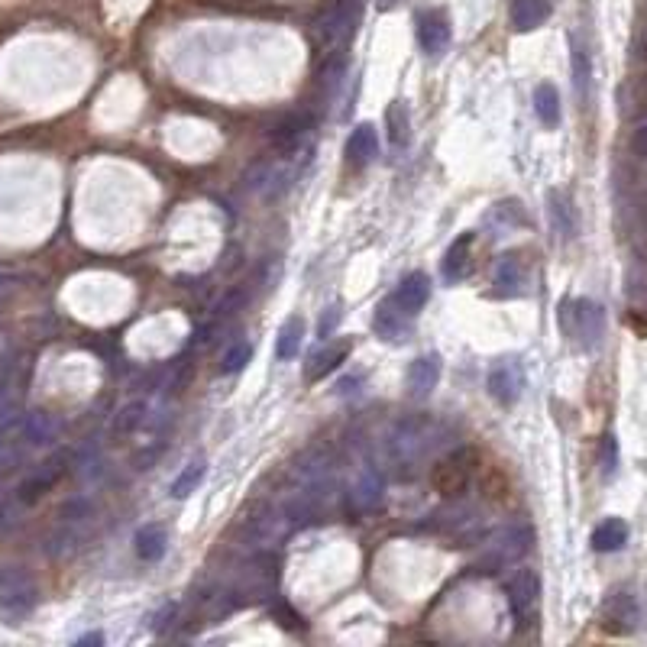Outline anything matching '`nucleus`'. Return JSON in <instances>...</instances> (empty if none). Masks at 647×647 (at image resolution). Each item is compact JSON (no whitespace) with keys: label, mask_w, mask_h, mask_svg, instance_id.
Returning a JSON list of instances; mask_svg holds the SVG:
<instances>
[{"label":"nucleus","mask_w":647,"mask_h":647,"mask_svg":"<svg viewBox=\"0 0 647 647\" xmlns=\"http://www.w3.org/2000/svg\"><path fill=\"white\" fill-rule=\"evenodd\" d=\"M444 437H447L444 424H437L428 415H411L392 424L389 437H385V450H389V460L392 466H398V473H415L444 444Z\"/></svg>","instance_id":"obj_1"},{"label":"nucleus","mask_w":647,"mask_h":647,"mask_svg":"<svg viewBox=\"0 0 647 647\" xmlns=\"http://www.w3.org/2000/svg\"><path fill=\"white\" fill-rule=\"evenodd\" d=\"M279 586V557L275 550H253V557L243 563L237 580H233L230 593L237 602H266L275 596Z\"/></svg>","instance_id":"obj_2"},{"label":"nucleus","mask_w":647,"mask_h":647,"mask_svg":"<svg viewBox=\"0 0 647 647\" xmlns=\"http://www.w3.org/2000/svg\"><path fill=\"white\" fill-rule=\"evenodd\" d=\"M356 20H360V0H330L318 23H314V43L321 46L324 55L340 52L356 33Z\"/></svg>","instance_id":"obj_3"},{"label":"nucleus","mask_w":647,"mask_h":647,"mask_svg":"<svg viewBox=\"0 0 647 647\" xmlns=\"http://www.w3.org/2000/svg\"><path fill=\"white\" fill-rule=\"evenodd\" d=\"M534 544V528L528 521H512V525H502L499 531L489 534L486 541V554L479 567H486V573L505 570L508 563H518L521 557L528 554Z\"/></svg>","instance_id":"obj_4"},{"label":"nucleus","mask_w":647,"mask_h":647,"mask_svg":"<svg viewBox=\"0 0 647 647\" xmlns=\"http://www.w3.org/2000/svg\"><path fill=\"white\" fill-rule=\"evenodd\" d=\"M476 466H479V453L473 447L450 450L447 457H440L431 466V486H434V492H440L444 499H460V495L470 489V483H473Z\"/></svg>","instance_id":"obj_5"},{"label":"nucleus","mask_w":647,"mask_h":647,"mask_svg":"<svg viewBox=\"0 0 647 647\" xmlns=\"http://www.w3.org/2000/svg\"><path fill=\"white\" fill-rule=\"evenodd\" d=\"M560 327H563V334L580 340L583 347H596L602 330H605V314L596 301L567 298L560 305Z\"/></svg>","instance_id":"obj_6"},{"label":"nucleus","mask_w":647,"mask_h":647,"mask_svg":"<svg viewBox=\"0 0 647 647\" xmlns=\"http://www.w3.org/2000/svg\"><path fill=\"white\" fill-rule=\"evenodd\" d=\"M508 609H512L518 628L531 625V618L538 615V596H541V580L534 570H515L505 583Z\"/></svg>","instance_id":"obj_7"},{"label":"nucleus","mask_w":647,"mask_h":647,"mask_svg":"<svg viewBox=\"0 0 647 647\" xmlns=\"http://www.w3.org/2000/svg\"><path fill=\"white\" fill-rule=\"evenodd\" d=\"M0 605L10 615H26L36 605V583L23 567H0Z\"/></svg>","instance_id":"obj_8"},{"label":"nucleus","mask_w":647,"mask_h":647,"mask_svg":"<svg viewBox=\"0 0 647 647\" xmlns=\"http://www.w3.org/2000/svg\"><path fill=\"white\" fill-rule=\"evenodd\" d=\"M638 618H641V605H638L635 593H628V589H615L602 605V622L609 631H615V635H628V631H635Z\"/></svg>","instance_id":"obj_9"},{"label":"nucleus","mask_w":647,"mask_h":647,"mask_svg":"<svg viewBox=\"0 0 647 647\" xmlns=\"http://www.w3.org/2000/svg\"><path fill=\"white\" fill-rule=\"evenodd\" d=\"M486 385H489V395L499 405H515L521 389H525V373H521V366L515 360H505V363H499L492 369Z\"/></svg>","instance_id":"obj_10"},{"label":"nucleus","mask_w":647,"mask_h":647,"mask_svg":"<svg viewBox=\"0 0 647 647\" xmlns=\"http://www.w3.org/2000/svg\"><path fill=\"white\" fill-rule=\"evenodd\" d=\"M65 466H68V457H65V453H59V457H52L49 463L39 466L36 473L26 476L23 483H20V489H17V492H20V502L30 505V502H36V499H43V495L62 479Z\"/></svg>","instance_id":"obj_11"},{"label":"nucleus","mask_w":647,"mask_h":647,"mask_svg":"<svg viewBox=\"0 0 647 647\" xmlns=\"http://www.w3.org/2000/svg\"><path fill=\"white\" fill-rule=\"evenodd\" d=\"M20 421H23V415L13 408L7 385H0V466L17 457V437H23Z\"/></svg>","instance_id":"obj_12"},{"label":"nucleus","mask_w":647,"mask_h":647,"mask_svg":"<svg viewBox=\"0 0 647 647\" xmlns=\"http://www.w3.org/2000/svg\"><path fill=\"white\" fill-rule=\"evenodd\" d=\"M20 434L30 447H49L59 440L62 434V421L52 415V411H30V415H23L20 421Z\"/></svg>","instance_id":"obj_13"},{"label":"nucleus","mask_w":647,"mask_h":647,"mask_svg":"<svg viewBox=\"0 0 647 647\" xmlns=\"http://www.w3.org/2000/svg\"><path fill=\"white\" fill-rule=\"evenodd\" d=\"M350 350H353L350 340H330V343H324L318 353H311V360L305 366V379L308 382H321L327 373H334L340 363H347Z\"/></svg>","instance_id":"obj_14"},{"label":"nucleus","mask_w":647,"mask_h":647,"mask_svg":"<svg viewBox=\"0 0 647 647\" xmlns=\"http://www.w3.org/2000/svg\"><path fill=\"white\" fill-rule=\"evenodd\" d=\"M418 43L428 55H440L450 46V23L440 10H428L418 17Z\"/></svg>","instance_id":"obj_15"},{"label":"nucleus","mask_w":647,"mask_h":647,"mask_svg":"<svg viewBox=\"0 0 647 647\" xmlns=\"http://www.w3.org/2000/svg\"><path fill=\"white\" fill-rule=\"evenodd\" d=\"M373 327H376V334L385 337V340H402V337L408 334V327H411V314L389 295V298H385L382 305L376 308Z\"/></svg>","instance_id":"obj_16"},{"label":"nucleus","mask_w":647,"mask_h":647,"mask_svg":"<svg viewBox=\"0 0 647 647\" xmlns=\"http://www.w3.org/2000/svg\"><path fill=\"white\" fill-rule=\"evenodd\" d=\"M382 476L376 470H366L360 473V479L353 483L350 489V508L356 515H369V512H376V508L382 505Z\"/></svg>","instance_id":"obj_17"},{"label":"nucleus","mask_w":647,"mask_h":647,"mask_svg":"<svg viewBox=\"0 0 647 647\" xmlns=\"http://www.w3.org/2000/svg\"><path fill=\"white\" fill-rule=\"evenodd\" d=\"M246 185H250L253 191H259V195H282L285 185H288V172H285V165L282 162H275V159H266V162H259L250 169V175H246Z\"/></svg>","instance_id":"obj_18"},{"label":"nucleus","mask_w":647,"mask_h":647,"mask_svg":"<svg viewBox=\"0 0 647 647\" xmlns=\"http://www.w3.org/2000/svg\"><path fill=\"white\" fill-rule=\"evenodd\" d=\"M311 114H292V117H285L279 127L272 130V146L279 149V153H295V149L301 146L311 136Z\"/></svg>","instance_id":"obj_19"},{"label":"nucleus","mask_w":647,"mask_h":647,"mask_svg":"<svg viewBox=\"0 0 647 647\" xmlns=\"http://www.w3.org/2000/svg\"><path fill=\"white\" fill-rule=\"evenodd\" d=\"M440 382V356H418L408 366V389L415 398H428Z\"/></svg>","instance_id":"obj_20"},{"label":"nucleus","mask_w":647,"mask_h":647,"mask_svg":"<svg viewBox=\"0 0 647 647\" xmlns=\"http://www.w3.org/2000/svg\"><path fill=\"white\" fill-rule=\"evenodd\" d=\"M392 298L411 314V318H415V314L428 305V298H431V279L424 272H411L402 279V285H398V292Z\"/></svg>","instance_id":"obj_21"},{"label":"nucleus","mask_w":647,"mask_h":647,"mask_svg":"<svg viewBox=\"0 0 647 647\" xmlns=\"http://www.w3.org/2000/svg\"><path fill=\"white\" fill-rule=\"evenodd\" d=\"M376 156H379V133L373 123H360L347 140V159L356 169H363V165H369Z\"/></svg>","instance_id":"obj_22"},{"label":"nucleus","mask_w":647,"mask_h":647,"mask_svg":"<svg viewBox=\"0 0 647 647\" xmlns=\"http://www.w3.org/2000/svg\"><path fill=\"white\" fill-rule=\"evenodd\" d=\"M550 17V0H512V26L518 33H531Z\"/></svg>","instance_id":"obj_23"},{"label":"nucleus","mask_w":647,"mask_h":647,"mask_svg":"<svg viewBox=\"0 0 647 647\" xmlns=\"http://www.w3.org/2000/svg\"><path fill=\"white\" fill-rule=\"evenodd\" d=\"M625 544H628V525L622 518H605L593 531V550H599V554H612V550H622Z\"/></svg>","instance_id":"obj_24"},{"label":"nucleus","mask_w":647,"mask_h":647,"mask_svg":"<svg viewBox=\"0 0 647 647\" xmlns=\"http://www.w3.org/2000/svg\"><path fill=\"white\" fill-rule=\"evenodd\" d=\"M165 547H169V534H165L162 525H146L140 534H136V554L146 563H156L165 557Z\"/></svg>","instance_id":"obj_25"},{"label":"nucleus","mask_w":647,"mask_h":647,"mask_svg":"<svg viewBox=\"0 0 647 647\" xmlns=\"http://www.w3.org/2000/svg\"><path fill=\"white\" fill-rule=\"evenodd\" d=\"M301 340H305V324H301V318H288L279 337H275V356L279 360H295L301 353Z\"/></svg>","instance_id":"obj_26"},{"label":"nucleus","mask_w":647,"mask_h":647,"mask_svg":"<svg viewBox=\"0 0 647 647\" xmlns=\"http://www.w3.org/2000/svg\"><path fill=\"white\" fill-rule=\"evenodd\" d=\"M385 127H389V140L395 149L408 146L411 136V117H408V104L405 101H392L389 110H385Z\"/></svg>","instance_id":"obj_27"},{"label":"nucleus","mask_w":647,"mask_h":647,"mask_svg":"<svg viewBox=\"0 0 647 647\" xmlns=\"http://www.w3.org/2000/svg\"><path fill=\"white\" fill-rule=\"evenodd\" d=\"M521 282H525V263H521L518 253H508L502 256L499 263H495V285L502 288V292H518Z\"/></svg>","instance_id":"obj_28"},{"label":"nucleus","mask_w":647,"mask_h":647,"mask_svg":"<svg viewBox=\"0 0 647 647\" xmlns=\"http://www.w3.org/2000/svg\"><path fill=\"white\" fill-rule=\"evenodd\" d=\"M534 114L541 117L544 127H557L560 123V94L554 85H538L534 88Z\"/></svg>","instance_id":"obj_29"},{"label":"nucleus","mask_w":647,"mask_h":647,"mask_svg":"<svg viewBox=\"0 0 647 647\" xmlns=\"http://www.w3.org/2000/svg\"><path fill=\"white\" fill-rule=\"evenodd\" d=\"M550 220H554V230L560 233V237H573L576 233L573 204L567 195H560V191H550Z\"/></svg>","instance_id":"obj_30"},{"label":"nucleus","mask_w":647,"mask_h":647,"mask_svg":"<svg viewBox=\"0 0 647 647\" xmlns=\"http://www.w3.org/2000/svg\"><path fill=\"white\" fill-rule=\"evenodd\" d=\"M589 78H593V62H589V52L580 39H573V88L576 98L586 101L589 94Z\"/></svg>","instance_id":"obj_31"},{"label":"nucleus","mask_w":647,"mask_h":647,"mask_svg":"<svg viewBox=\"0 0 647 647\" xmlns=\"http://www.w3.org/2000/svg\"><path fill=\"white\" fill-rule=\"evenodd\" d=\"M146 421H149L146 402H130L127 408H120V415L114 421V431L117 434H136L140 428H146Z\"/></svg>","instance_id":"obj_32"},{"label":"nucleus","mask_w":647,"mask_h":647,"mask_svg":"<svg viewBox=\"0 0 647 647\" xmlns=\"http://www.w3.org/2000/svg\"><path fill=\"white\" fill-rule=\"evenodd\" d=\"M253 360V347L246 340H237V343H230V347L224 350V356H220V373H240V369H246V363Z\"/></svg>","instance_id":"obj_33"},{"label":"nucleus","mask_w":647,"mask_h":647,"mask_svg":"<svg viewBox=\"0 0 647 647\" xmlns=\"http://www.w3.org/2000/svg\"><path fill=\"white\" fill-rule=\"evenodd\" d=\"M201 479H204V460L188 463L185 470L178 473L175 483H172V495H175V499H185V495H191V492L201 486Z\"/></svg>","instance_id":"obj_34"},{"label":"nucleus","mask_w":647,"mask_h":647,"mask_svg":"<svg viewBox=\"0 0 647 647\" xmlns=\"http://www.w3.org/2000/svg\"><path fill=\"white\" fill-rule=\"evenodd\" d=\"M473 237H463L460 243H453L450 246V253L444 259V275L453 282V279H463L466 275V246H470Z\"/></svg>","instance_id":"obj_35"},{"label":"nucleus","mask_w":647,"mask_h":647,"mask_svg":"<svg viewBox=\"0 0 647 647\" xmlns=\"http://www.w3.org/2000/svg\"><path fill=\"white\" fill-rule=\"evenodd\" d=\"M243 305H246V288H243V285H233L230 292L217 301L214 311H217V318H230V314H237Z\"/></svg>","instance_id":"obj_36"},{"label":"nucleus","mask_w":647,"mask_h":647,"mask_svg":"<svg viewBox=\"0 0 647 647\" xmlns=\"http://www.w3.org/2000/svg\"><path fill=\"white\" fill-rule=\"evenodd\" d=\"M272 618H275V622H279L282 628H288V631L305 628V618H301L295 609H288L285 602H275V605H272Z\"/></svg>","instance_id":"obj_37"},{"label":"nucleus","mask_w":647,"mask_h":647,"mask_svg":"<svg viewBox=\"0 0 647 647\" xmlns=\"http://www.w3.org/2000/svg\"><path fill=\"white\" fill-rule=\"evenodd\" d=\"M602 470L605 473L615 470V437H605L602 440Z\"/></svg>","instance_id":"obj_38"},{"label":"nucleus","mask_w":647,"mask_h":647,"mask_svg":"<svg viewBox=\"0 0 647 647\" xmlns=\"http://www.w3.org/2000/svg\"><path fill=\"white\" fill-rule=\"evenodd\" d=\"M631 149H635V156L647 159V123H641L635 136H631Z\"/></svg>","instance_id":"obj_39"},{"label":"nucleus","mask_w":647,"mask_h":647,"mask_svg":"<svg viewBox=\"0 0 647 647\" xmlns=\"http://www.w3.org/2000/svg\"><path fill=\"white\" fill-rule=\"evenodd\" d=\"M337 321H340V308H330V314H324V318H321V327H318V334H321V337H327L330 330L337 327Z\"/></svg>","instance_id":"obj_40"},{"label":"nucleus","mask_w":647,"mask_h":647,"mask_svg":"<svg viewBox=\"0 0 647 647\" xmlns=\"http://www.w3.org/2000/svg\"><path fill=\"white\" fill-rule=\"evenodd\" d=\"M13 285H17V272L0 266V298H4L7 292H13Z\"/></svg>","instance_id":"obj_41"},{"label":"nucleus","mask_w":647,"mask_h":647,"mask_svg":"<svg viewBox=\"0 0 647 647\" xmlns=\"http://www.w3.org/2000/svg\"><path fill=\"white\" fill-rule=\"evenodd\" d=\"M635 52H638V59H647V30L641 33V39H638V49H635Z\"/></svg>","instance_id":"obj_42"},{"label":"nucleus","mask_w":647,"mask_h":647,"mask_svg":"<svg viewBox=\"0 0 647 647\" xmlns=\"http://www.w3.org/2000/svg\"><path fill=\"white\" fill-rule=\"evenodd\" d=\"M398 4H402V0H376L379 10H392V7H398Z\"/></svg>","instance_id":"obj_43"},{"label":"nucleus","mask_w":647,"mask_h":647,"mask_svg":"<svg viewBox=\"0 0 647 647\" xmlns=\"http://www.w3.org/2000/svg\"><path fill=\"white\" fill-rule=\"evenodd\" d=\"M78 644H101V635H88V638H81Z\"/></svg>","instance_id":"obj_44"}]
</instances>
